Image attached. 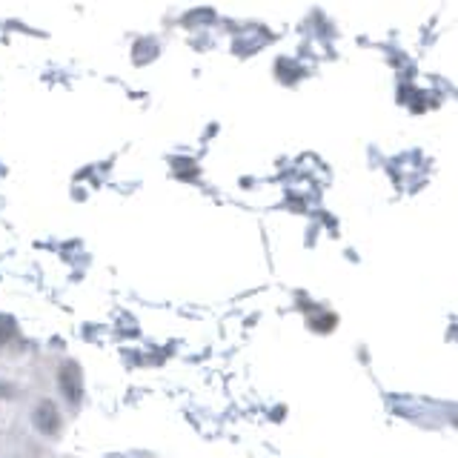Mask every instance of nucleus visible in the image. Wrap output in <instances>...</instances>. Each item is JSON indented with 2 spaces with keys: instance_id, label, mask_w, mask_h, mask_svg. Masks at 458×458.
Returning <instances> with one entry per match:
<instances>
[{
  "instance_id": "obj_1",
  "label": "nucleus",
  "mask_w": 458,
  "mask_h": 458,
  "mask_svg": "<svg viewBox=\"0 0 458 458\" xmlns=\"http://www.w3.org/2000/svg\"><path fill=\"white\" fill-rule=\"evenodd\" d=\"M32 424H35V430H38L40 435H46V438H57V435H60V430H63V418H60L57 404H55V401H49V398H40V401H38V407H35V413H32Z\"/></svg>"
},
{
  "instance_id": "obj_2",
  "label": "nucleus",
  "mask_w": 458,
  "mask_h": 458,
  "mask_svg": "<svg viewBox=\"0 0 458 458\" xmlns=\"http://www.w3.org/2000/svg\"><path fill=\"white\" fill-rule=\"evenodd\" d=\"M74 372H78V369H74V364H63V369H60V387H63V396L72 401H78V396H81V384H78V381H72V375Z\"/></svg>"
},
{
  "instance_id": "obj_3",
  "label": "nucleus",
  "mask_w": 458,
  "mask_h": 458,
  "mask_svg": "<svg viewBox=\"0 0 458 458\" xmlns=\"http://www.w3.org/2000/svg\"><path fill=\"white\" fill-rule=\"evenodd\" d=\"M12 396V384H6V381H0V398H9Z\"/></svg>"
},
{
  "instance_id": "obj_4",
  "label": "nucleus",
  "mask_w": 458,
  "mask_h": 458,
  "mask_svg": "<svg viewBox=\"0 0 458 458\" xmlns=\"http://www.w3.org/2000/svg\"><path fill=\"white\" fill-rule=\"evenodd\" d=\"M9 341V330H4V321H0V347Z\"/></svg>"
}]
</instances>
